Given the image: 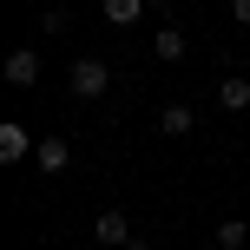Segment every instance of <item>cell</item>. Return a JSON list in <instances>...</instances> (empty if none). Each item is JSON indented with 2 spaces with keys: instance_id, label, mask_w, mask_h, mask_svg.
Listing matches in <instances>:
<instances>
[{
  "instance_id": "1",
  "label": "cell",
  "mask_w": 250,
  "mask_h": 250,
  "mask_svg": "<svg viewBox=\"0 0 250 250\" xmlns=\"http://www.w3.org/2000/svg\"><path fill=\"white\" fill-rule=\"evenodd\" d=\"M105 86H112L105 60H73V99H99Z\"/></svg>"
},
{
  "instance_id": "2",
  "label": "cell",
  "mask_w": 250,
  "mask_h": 250,
  "mask_svg": "<svg viewBox=\"0 0 250 250\" xmlns=\"http://www.w3.org/2000/svg\"><path fill=\"white\" fill-rule=\"evenodd\" d=\"M92 237H99V244H112V250H125V244H132V224H125V211H99V217H92Z\"/></svg>"
},
{
  "instance_id": "3",
  "label": "cell",
  "mask_w": 250,
  "mask_h": 250,
  "mask_svg": "<svg viewBox=\"0 0 250 250\" xmlns=\"http://www.w3.org/2000/svg\"><path fill=\"white\" fill-rule=\"evenodd\" d=\"M33 79H40V53H33V46L7 53V86H33Z\"/></svg>"
},
{
  "instance_id": "4",
  "label": "cell",
  "mask_w": 250,
  "mask_h": 250,
  "mask_svg": "<svg viewBox=\"0 0 250 250\" xmlns=\"http://www.w3.org/2000/svg\"><path fill=\"white\" fill-rule=\"evenodd\" d=\"M217 105H224V112H244V105H250V79H244V73H230L224 86H217Z\"/></svg>"
},
{
  "instance_id": "5",
  "label": "cell",
  "mask_w": 250,
  "mask_h": 250,
  "mask_svg": "<svg viewBox=\"0 0 250 250\" xmlns=\"http://www.w3.org/2000/svg\"><path fill=\"white\" fill-rule=\"evenodd\" d=\"M73 165V145L66 138H40V171H66Z\"/></svg>"
},
{
  "instance_id": "6",
  "label": "cell",
  "mask_w": 250,
  "mask_h": 250,
  "mask_svg": "<svg viewBox=\"0 0 250 250\" xmlns=\"http://www.w3.org/2000/svg\"><path fill=\"white\" fill-rule=\"evenodd\" d=\"M191 125H198V119H191V105H165V112H158V132H165V138H185Z\"/></svg>"
},
{
  "instance_id": "7",
  "label": "cell",
  "mask_w": 250,
  "mask_h": 250,
  "mask_svg": "<svg viewBox=\"0 0 250 250\" xmlns=\"http://www.w3.org/2000/svg\"><path fill=\"white\" fill-rule=\"evenodd\" d=\"M26 151H33V138H26L20 125H0V158L13 165V158H26Z\"/></svg>"
},
{
  "instance_id": "8",
  "label": "cell",
  "mask_w": 250,
  "mask_h": 250,
  "mask_svg": "<svg viewBox=\"0 0 250 250\" xmlns=\"http://www.w3.org/2000/svg\"><path fill=\"white\" fill-rule=\"evenodd\" d=\"M151 53H158V60H185V33H178V26H158V33H151Z\"/></svg>"
},
{
  "instance_id": "9",
  "label": "cell",
  "mask_w": 250,
  "mask_h": 250,
  "mask_svg": "<svg viewBox=\"0 0 250 250\" xmlns=\"http://www.w3.org/2000/svg\"><path fill=\"white\" fill-rule=\"evenodd\" d=\"M250 244V224L244 217H224V224H217V250H244Z\"/></svg>"
},
{
  "instance_id": "10",
  "label": "cell",
  "mask_w": 250,
  "mask_h": 250,
  "mask_svg": "<svg viewBox=\"0 0 250 250\" xmlns=\"http://www.w3.org/2000/svg\"><path fill=\"white\" fill-rule=\"evenodd\" d=\"M138 13H145V0H105V20L112 26H132Z\"/></svg>"
},
{
  "instance_id": "11",
  "label": "cell",
  "mask_w": 250,
  "mask_h": 250,
  "mask_svg": "<svg viewBox=\"0 0 250 250\" xmlns=\"http://www.w3.org/2000/svg\"><path fill=\"white\" fill-rule=\"evenodd\" d=\"M230 13H237V20H244V26H250V0H230Z\"/></svg>"
},
{
  "instance_id": "12",
  "label": "cell",
  "mask_w": 250,
  "mask_h": 250,
  "mask_svg": "<svg viewBox=\"0 0 250 250\" xmlns=\"http://www.w3.org/2000/svg\"><path fill=\"white\" fill-rule=\"evenodd\" d=\"M145 7H165V0H145Z\"/></svg>"
},
{
  "instance_id": "13",
  "label": "cell",
  "mask_w": 250,
  "mask_h": 250,
  "mask_svg": "<svg viewBox=\"0 0 250 250\" xmlns=\"http://www.w3.org/2000/svg\"><path fill=\"white\" fill-rule=\"evenodd\" d=\"M125 250H145V244H125Z\"/></svg>"
}]
</instances>
